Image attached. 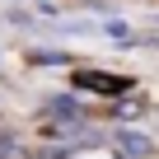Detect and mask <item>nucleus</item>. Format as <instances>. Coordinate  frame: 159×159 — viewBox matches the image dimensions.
I'll use <instances>...</instances> for the list:
<instances>
[{"instance_id":"f03ea898","label":"nucleus","mask_w":159,"mask_h":159,"mask_svg":"<svg viewBox=\"0 0 159 159\" xmlns=\"http://www.w3.org/2000/svg\"><path fill=\"white\" fill-rule=\"evenodd\" d=\"M112 145H117L126 159H145V154H154V140H150L145 131H131V126H117V131H112Z\"/></svg>"},{"instance_id":"20e7f679","label":"nucleus","mask_w":159,"mask_h":159,"mask_svg":"<svg viewBox=\"0 0 159 159\" xmlns=\"http://www.w3.org/2000/svg\"><path fill=\"white\" fill-rule=\"evenodd\" d=\"M28 66H70V52H52V47H33L24 56Z\"/></svg>"},{"instance_id":"f257e3e1","label":"nucleus","mask_w":159,"mask_h":159,"mask_svg":"<svg viewBox=\"0 0 159 159\" xmlns=\"http://www.w3.org/2000/svg\"><path fill=\"white\" fill-rule=\"evenodd\" d=\"M70 89L98 94V98H122V94L136 89V80L131 75H117V70H89V66H80V70H70Z\"/></svg>"},{"instance_id":"7ed1b4c3","label":"nucleus","mask_w":159,"mask_h":159,"mask_svg":"<svg viewBox=\"0 0 159 159\" xmlns=\"http://www.w3.org/2000/svg\"><path fill=\"white\" fill-rule=\"evenodd\" d=\"M42 108H47V112H56V117H66V122H89V108L80 103L75 94H56V98H47Z\"/></svg>"}]
</instances>
